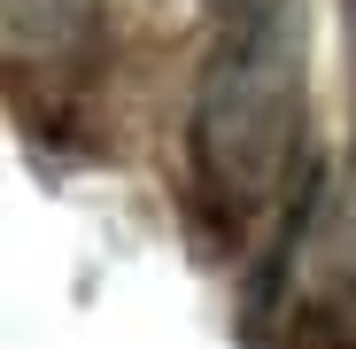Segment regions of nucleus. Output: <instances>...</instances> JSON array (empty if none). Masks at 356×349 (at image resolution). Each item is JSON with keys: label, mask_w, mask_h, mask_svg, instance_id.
I'll use <instances>...</instances> for the list:
<instances>
[{"label": "nucleus", "mask_w": 356, "mask_h": 349, "mask_svg": "<svg viewBox=\"0 0 356 349\" xmlns=\"http://www.w3.org/2000/svg\"><path fill=\"white\" fill-rule=\"evenodd\" d=\"M302 0H248L232 31L209 47L194 86V187L225 233H248L286 202L294 155H302Z\"/></svg>", "instance_id": "obj_1"}, {"label": "nucleus", "mask_w": 356, "mask_h": 349, "mask_svg": "<svg viewBox=\"0 0 356 349\" xmlns=\"http://www.w3.org/2000/svg\"><path fill=\"white\" fill-rule=\"evenodd\" d=\"M209 8H248V0H209Z\"/></svg>", "instance_id": "obj_3"}, {"label": "nucleus", "mask_w": 356, "mask_h": 349, "mask_svg": "<svg viewBox=\"0 0 356 349\" xmlns=\"http://www.w3.org/2000/svg\"><path fill=\"white\" fill-rule=\"evenodd\" d=\"M0 39L16 70H70L101 47V0H0Z\"/></svg>", "instance_id": "obj_2"}]
</instances>
